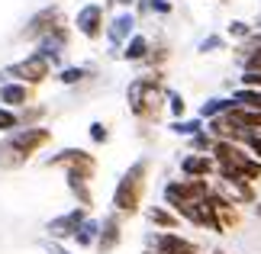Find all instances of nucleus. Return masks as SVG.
I'll return each mask as SVG.
<instances>
[{
	"label": "nucleus",
	"mask_w": 261,
	"mask_h": 254,
	"mask_svg": "<svg viewBox=\"0 0 261 254\" xmlns=\"http://www.w3.org/2000/svg\"><path fill=\"white\" fill-rule=\"evenodd\" d=\"M52 145V129L45 126H19L10 135H4L0 142V167L4 171H16L26 161H33V155H39L42 148Z\"/></svg>",
	"instance_id": "obj_1"
},
{
	"label": "nucleus",
	"mask_w": 261,
	"mask_h": 254,
	"mask_svg": "<svg viewBox=\"0 0 261 254\" xmlns=\"http://www.w3.org/2000/svg\"><path fill=\"white\" fill-rule=\"evenodd\" d=\"M126 103H129V113H133L139 123H158V116H162V109H165L162 71H152V74H142V77L129 80Z\"/></svg>",
	"instance_id": "obj_2"
},
{
	"label": "nucleus",
	"mask_w": 261,
	"mask_h": 254,
	"mask_svg": "<svg viewBox=\"0 0 261 254\" xmlns=\"http://www.w3.org/2000/svg\"><path fill=\"white\" fill-rule=\"evenodd\" d=\"M148 171H152V161L139 158L116 180V190H113V200L110 203H113V212H119L123 219L136 216L142 209V200H145V190H148Z\"/></svg>",
	"instance_id": "obj_3"
},
{
	"label": "nucleus",
	"mask_w": 261,
	"mask_h": 254,
	"mask_svg": "<svg viewBox=\"0 0 261 254\" xmlns=\"http://www.w3.org/2000/svg\"><path fill=\"white\" fill-rule=\"evenodd\" d=\"M52 71H55L52 62H45L39 52H29L26 58L7 65L4 71H0V77L4 80H19V84H26V87H39V84H45V80L52 77Z\"/></svg>",
	"instance_id": "obj_4"
},
{
	"label": "nucleus",
	"mask_w": 261,
	"mask_h": 254,
	"mask_svg": "<svg viewBox=\"0 0 261 254\" xmlns=\"http://www.w3.org/2000/svg\"><path fill=\"white\" fill-rule=\"evenodd\" d=\"M71 29L81 39H87V42L103 39V33H107V7L103 4H84L74 13V26Z\"/></svg>",
	"instance_id": "obj_5"
},
{
	"label": "nucleus",
	"mask_w": 261,
	"mask_h": 254,
	"mask_svg": "<svg viewBox=\"0 0 261 254\" xmlns=\"http://www.w3.org/2000/svg\"><path fill=\"white\" fill-rule=\"evenodd\" d=\"M68 45H71V26L62 23V26H55L48 36L42 39H36V52L45 58V62H52V68H62V58L68 52Z\"/></svg>",
	"instance_id": "obj_6"
},
{
	"label": "nucleus",
	"mask_w": 261,
	"mask_h": 254,
	"mask_svg": "<svg viewBox=\"0 0 261 254\" xmlns=\"http://www.w3.org/2000/svg\"><path fill=\"white\" fill-rule=\"evenodd\" d=\"M145 254H200L194 241L177 232H152L145 238Z\"/></svg>",
	"instance_id": "obj_7"
},
{
	"label": "nucleus",
	"mask_w": 261,
	"mask_h": 254,
	"mask_svg": "<svg viewBox=\"0 0 261 254\" xmlns=\"http://www.w3.org/2000/svg\"><path fill=\"white\" fill-rule=\"evenodd\" d=\"M139 16L133 13V10H123V13H116L113 19L107 23V42H110V55L113 58H119V48L126 45V39L133 36V33H139Z\"/></svg>",
	"instance_id": "obj_8"
},
{
	"label": "nucleus",
	"mask_w": 261,
	"mask_h": 254,
	"mask_svg": "<svg viewBox=\"0 0 261 254\" xmlns=\"http://www.w3.org/2000/svg\"><path fill=\"white\" fill-rule=\"evenodd\" d=\"M87 216H90V209L74 206V209L62 212V216L48 219V222H45V235H48V241H65V238H74L77 225H81V222H84Z\"/></svg>",
	"instance_id": "obj_9"
},
{
	"label": "nucleus",
	"mask_w": 261,
	"mask_h": 254,
	"mask_svg": "<svg viewBox=\"0 0 261 254\" xmlns=\"http://www.w3.org/2000/svg\"><path fill=\"white\" fill-rule=\"evenodd\" d=\"M65 23V16H62V7H42L39 13H33L29 16V23H26V29L19 36L26 39V42H36V39H42V36H48L55 26H62Z\"/></svg>",
	"instance_id": "obj_10"
},
{
	"label": "nucleus",
	"mask_w": 261,
	"mask_h": 254,
	"mask_svg": "<svg viewBox=\"0 0 261 254\" xmlns=\"http://www.w3.org/2000/svg\"><path fill=\"white\" fill-rule=\"evenodd\" d=\"M123 241V216L119 212H110V216L100 219V235H97V251L100 254H113Z\"/></svg>",
	"instance_id": "obj_11"
},
{
	"label": "nucleus",
	"mask_w": 261,
	"mask_h": 254,
	"mask_svg": "<svg viewBox=\"0 0 261 254\" xmlns=\"http://www.w3.org/2000/svg\"><path fill=\"white\" fill-rule=\"evenodd\" d=\"M45 167H62V171H68V167H90V171H97V158L90 155L87 148H62L58 155L45 158Z\"/></svg>",
	"instance_id": "obj_12"
},
{
	"label": "nucleus",
	"mask_w": 261,
	"mask_h": 254,
	"mask_svg": "<svg viewBox=\"0 0 261 254\" xmlns=\"http://www.w3.org/2000/svg\"><path fill=\"white\" fill-rule=\"evenodd\" d=\"M36 100V87H26L19 80H0V106L10 109H23L26 103Z\"/></svg>",
	"instance_id": "obj_13"
},
{
	"label": "nucleus",
	"mask_w": 261,
	"mask_h": 254,
	"mask_svg": "<svg viewBox=\"0 0 261 254\" xmlns=\"http://www.w3.org/2000/svg\"><path fill=\"white\" fill-rule=\"evenodd\" d=\"M216 174V161L210 155H197V151H187L180 158V177H213Z\"/></svg>",
	"instance_id": "obj_14"
},
{
	"label": "nucleus",
	"mask_w": 261,
	"mask_h": 254,
	"mask_svg": "<svg viewBox=\"0 0 261 254\" xmlns=\"http://www.w3.org/2000/svg\"><path fill=\"white\" fill-rule=\"evenodd\" d=\"M148 52H152V39L142 36V33H133V36L126 39V45L119 48V58L129 62V65H142L145 58H148Z\"/></svg>",
	"instance_id": "obj_15"
},
{
	"label": "nucleus",
	"mask_w": 261,
	"mask_h": 254,
	"mask_svg": "<svg viewBox=\"0 0 261 254\" xmlns=\"http://www.w3.org/2000/svg\"><path fill=\"white\" fill-rule=\"evenodd\" d=\"M145 219H148V225H155V232H174V229H180V216L174 209H168V206H148Z\"/></svg>",
	"instance_id": "obj_16"
},
{
	"label": "nucleus",
	"mask_w": 261,
	"mask_h": 254,
	"mask_svg": "<svg viewBox=\"0 0 261 254\" xmlns=\"http://www.w3.org/2000/svg\"><path fill=\"white\" fill-rule=\"evenodd\" d=\"M226 116L232 119V123L245 132V135H255V132H261V113H258V109H248V106H239V103H236Z\"/></svg>",
	"instance_id": "obj_17"
},
{
	"label": "nucleus",
	"mask_w": 261,
	"mask_h": 254,
	"mask_svg": "<svg viewBox=\"0 0 261 254\" xmlns=\"http://www.w3.org/2000/svg\"><path fill=\"white\" fill-rule=\"evenodd\" d=\"M162 196H165V206L168 209H177V206H184V203H190L187 196V180L180 177V180H168V184L162 187Z\"/></svg>",
	"instance_id": "obj_18"
},
{
	"label": "nucleus",
	"mask_w": 261,
	"mask_h": 254,
	"mask_svg": "<svg viewBox=\"0 0 261 254\" xmlns=\"http://www.w3.org/2000/svg\"><path fill=\"white\" fill-rule=\"evenodd\" d=\"M97 235H100V219H94V216H87L81 225H77V232H74V245L77 248H97Z\"/></svg>",
	"instance_id": "obj_19"
},
{
	"label": "nucleus",
	"mask_w": 261,
	"mask_h": 254,
	"mask_svg": "<svg viewBox=\"0 0 261 254\" xmlns=\"http://www.w3.org/2000/svg\"><path fill=\"white\" fill-rule=\"evenodd\" d=\"M90 74H94V68H87V65H68V68H58L55 80L62 87H77V84H84Z\"/></svg>",
	"instance_id": "obj_20"
},
{
	"label": "nucleus",
	"mask_w": 261,
	"mask_h": 254,
	"mask_svg": "<svg viewBox=\"0 0 261 254\" xmlns=\"http://www.w3.org/2000/svg\"><path fill=\"white\" fill-rule=\"evenodd\" d=\"M232 106H236L232 97H210V100H203V103H200V113H197V116L206 123V119H213V116H226Z\"/></svg>",
	"instance_id": "obj_21"
},
{
	"label": "nucleus",
	"mask_w": 261,
	"mask_h": 254,
	"mask_svg": "<svg viewBox=\"0 0 261 254\" xmlns=\"http://www.w3.org/2000/svg\"><path fill=\"white\" fill-rule=\"evenodd\" d=\"M206 129V123L200 116H194V119H171L168 123V132H174V135H180V138H190V135H197V132H203Z\"/></svg>",
	"instance_id": "obj_22"
},
{
	"label": "nucleus",
	"mask_w": 261,
	"mask_h": 254,
	"mask_svg": "<svg viewBox=\"0 0 261 254\" xmlns=\"http://www.w3.org/2000/svg\"><path fill=\"white\" fill-rule=\"evenodd\" d=\"M165 109H168V116L171 119H184L187 116V100L180 90H171V87H165Z\"/></svg>",
	"instance_id": "obj_23"
},
{
	"label": "nucleus",
	"mask_w": 261,
	"mask_h": 254,
	"mask_svg": "<svg viewBox=\"0 0 261 254\" xmlns=\"http://www.w3.org/2000/svg\"><path fill=\"white\" fill-rule=\"evenodd\" d=\"M16 113H19V126H42V119H45L48 109L33 100V103H26L23 109H16Z\"/></svg>",
	"instance_id": "obj_24"
},
{
	"label": "nucleus",
	"mask_w": 261,
	"mask_h": 254,
	"mask_svg": "<svg viewBox=\"0 0 261 254\" xmlns=\"http://www.w3.org/2000/svg\"><path fill=\"white\" fill-rule=\"evenodd\" d=\"M232 100L239 106H248V109H258L261 113V90H255V87H239L232 94Z\"/></svg>",
	"instance_id": "obj_25"
},
{
	"label": "nucleus",
	"mask_w": 261,
	"mask_h": 254,
	"mask_svg": "<svg viewBox=\"0 0 261 254\" xmlns=\"http://www.w3.org/2000/svg\"><path fill=\"white\" fill-rule=\"evenodd\" d=\"M213 142L216 138L203 129V132H197V135H190L187 145H190V151H197V155H210V151H213Z\"/></svg>",
	"instance_id": "obj_26"
},
{
	"label": "nucleus",
	"mask_w": 261,
	"mask_h": 254,
	"mask_svg": "<svg viewBox=\"0 0 261 254\" xmlns=\"http://www.w3.org/2000/svg\"><path fill=\"white\" fill-rule=\"evenodd\" d=\"M223 48H226V36H219V33H210L206 39H200L197 52H200V55H213V52H223Z\"/></svg>",
	"instance_id": "obj_27"
},
{
	"label": "nucleus",
	"mask_w": 261,
	"mask_h": 254,
	"mask_svg": "<svg viewBox=\"0 0 261 254\" xmlns=\"http://www.w3.org/2000/svg\"><path fill=\"white\" fill-rule=\"evenodd\" d=\"M252 33H255V26H252V23H245V19H232V23L226 26V36H229V39H236V42H245V39L252 36Z\"/></svg>",
	"instance_id": "obj_28"
},
{
	"label": "nucleus",
	"mask_w": 261,
	"mask_h": 254,
	"mask_svg": "<svg viewBox=\"0 0 261 254\" xmlns=\"http://www.w3.org/2000/svg\"><path fill=\"white\" fill-rule=\"evenodd\" d=\"M13 129H19V113L10 106H0V135H10Z\"/></svg>",
	"instance_id": "obj_29"
},
{
	"label": "nucleus",
	"mask_w": 261,
	"mask_h": 254,
	"mask_svg": "<svg viewBox=\"0 0 261 254\" xmlns=\"http://www.w3.org/2000/svg\"><path fill=\"white\" fill-rule=\"evenodd\" d=\"M168 58H171V48H168V45H152V52H148V58H145L142 65L155 68V71H162V65L168 62Z\"/></svg>",
	"instance_id": "obj_30"
},
{
	"label": "nucleus",
	"mask_w": 261,
	"mask_h": 254,
	"mask_svg": "<svg viewBox=\"0 0 261 254\" xmlns=\"http://www.w3.org/2000/svg\"><path fill=\"white\" fill-rule=\"evenodd\" d=\"M87 135H90L94 145H107V142H110V126L100 123V119H94V123L87 126Z\"/></svg>",
	"instance_id": "obj_31"
},
{
	"label": "nucleus",
	"mask_w": 261,
	"mask_h": 254,
	"mask_svg": "<svg viewBox=\"0 0 261 254\" xmlns=\"http://www.w3.org/2000/svg\"><path fill=\"white\" fill-rule=\"evenodd\" d=\"M148 13H155V16H171V13H174V4H171V0H148Z\"/></svg>",
	"instance_id": "obj_32"
},
{
	"label": "nucleus",
	"mask_w": 261,
	"mask_h": 254,
	"mask_svg": "<svg viewBox=\"0 0 261 254\" xmlns=\"http://www.w3.org/2000/svg\"><path fill=\"white\" fill-rule=\"evenodd\" d=\"M239 87H255V90H261V71H242Z\"/></svg>",
	"instance_id": "obj_33"
},
{
	"label": "nucleus",
	"mask_w": 261,
	"mask_h": 254,
	"mask_svg": "<svg viewBox=\"0 0 261 254\" xmlns=\"http://www.w3.org/2000/svg\"><path fill=\"white\" fill-rule=\"evenodd\" d=\"M242 145L248 148V155H252V158H258V161H261V132H255V135H245Z\"/></svg>",
	"instance_id": "obj_34"
},
{
	"label": "nucleus",
	"mask_w": 261,
	"mask_h": 254,
	"mask_svg": "<svg viewBox=\"0 0 261 254\" xmlns=\"http://www.w3.org/2000/svg\"><path fill=\"white\" fill-rule=\"evenodd\" d=\"M45 251H48V254H74V251H68V248L62 245V241H48Z\"/></svg>",
	"instance_id": "obj_35"
},
{
	"label": "nucleus",
	"mask_w": 261,
	"mask_h": 254,
	"mask_svg": "<svg viewBox=\"0 0 261 254\" xmlns=\"http://www.w3.org/2000/svg\"><path fill=\"white\" fill-rule=\"evenodd\" d=\"M133 4H136V0H107V7H126V10Z\"/></svg>",
	"instance_id": "obj_36"
},
{
	"label": "nucleus",
	"mask_w": 261,
	"mask_h": 254,
	"mask_svg": "<svg viewBox=\"0 0 261 254\" xmlns=\"http://www.w3.org/2000/svg\"><path fill=\"white\" fill-rule=\"evenodd\" d=\"M255 216L261 219V200H255Z\"/></svg>",
	"instance_id": "obj_37"
},
{
	"label": "nucleus",
	"mask_w": 261,
	"mask_h": 254,
	"mask_svg": "<svg viewBox=\"0 0 261 254\" xmlns=\"http://www.w3.org/2000/svg\"><path fill=\"white\" fill-rule=\"evenodd\" d=\"M210 254H226V251H210Z\"/></svg>",
	"instance_id": "obj_38"
}]
</instances>
